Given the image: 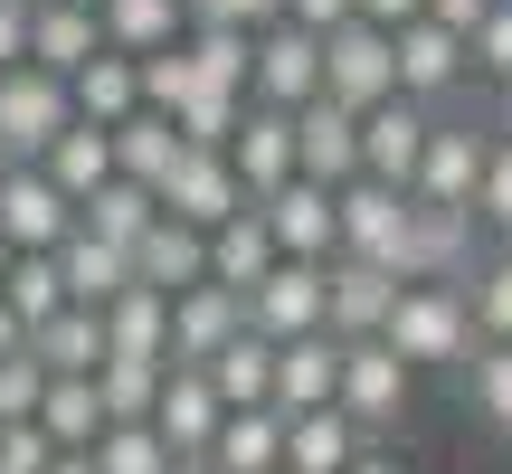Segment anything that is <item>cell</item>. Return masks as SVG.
I'll return each mask as SVG.
<instances>
[{"label": "cell", "mask_w": 512, "mask_h": 474, "mask_svg": "<svg viewBox=\"0 0 512 474\" xmlns=\"http://www.w3.org/2000/svg\"><path fill=\"white\" fill-rule=\"evenodd\" d=\"M76 228V200L48 181L38 162H0V237L10 247H57Z\"/></svg>", "instance_id": "obj_13"}, {"label": "cell", "mask_w": 512, "mask_h": 474, "mask_svg": "<svg viewBox=\"0 0 512 474\" xmlns=\"http://www.w3.org/2000/svg\"><path fill=\"white\" fill-rule=\"evenodd\" d=\"M484 143L494 133H475V124H427V152H418V171H408V200L418 209H465L475 219V181H484Z\"/></svg>", "instance_id": "obj_7"}, {"label": "cell", "mask_w": 512, "mask_h": 474, "mask_svg": "<svg viewBox=\"0 0 512 474\" xmlns=\"http://www.w3.org/2000/svg\"><path fill=\"white\" fill-rule=\"evenodd\" d=\"M285 19L323 38V29H342V19H351V0H285Z\"/></svg>", "instance_id": "obj_50"}, {"label": "cell", "mask_w": 512, "mask_h": 474, "mask_svg": "<svg viewBox=\"0 0 512 474\" xmlns=\"http://www.w3.org/2000/svg\"><path fill=\"white\" fill-rule=\"evenodd\" d=\"M95 29H105V48L152 57V48H171V38L190 29V10L181 0H95Z\"/></svg>", "instance_id": "obj_30"}, {"label": "cell", "mask_w": 512, "mask_h": 474, "mask_svg": "<svg viewBox=\"0 0 512 474\" xmlns=\"http://www.w3.org/2000/svg\"><path fill=\"white\" fill-rule=\"evenodd\" d=\"M256 219H266L275 256H313V266H323V256L342 247V228H332V190L304 181V171H294V181H275L266 200H256Z\"/></svg>", "instance_id": "obj_14"}, {"label": "cell", "mask_w": 512, "mask_h": 474, "mask_svg": "<svg viewBox=\"0 0 512 474\" xmlns=\"http://www.w3.org/2000/svg\"><path fill=\"white\" fill-rule=\"evenodd\" d=\"M86 456H95V474H181L152 418H133V427H105V437H95Z\"/></svg>", "instance_id": "obj_40"}, {"label": "cell", "mask_w": 512, "mask_h": 474, "mask_svg": "<svg viewBox=\"0 0 512 474\" xmlns=\"http://www.w3.org/2000/svg\"><path fill=\"white\" fill-rule=\"evenodd\" d=\"M238 114H247V95H228V86H190L181 105H171V124H181L190 152H219L228 133H238Z\"/></svg>", "instance_id": "obj_42"}, {"label": "cell", "mask_w": 512, "mask_h": 474, "mask_svg": "<svg viewBox=\"0 0 512 474\" xmlns=\"http://www.w3.org/2000/svg\"><path fill=\"white\" fill-rule=\"evenodd\" d=\"M38 389H48V370H38V351H10V361H0V427L38 418Z\"/></svg>", "instance_id": "obj_46"}, {"label": "cell", "mask_w": 512, "mask_h": 474, "mask_svg": "<svg viewBox=\"0 0 512 474\" xmlns=\"http://www.w3.org/2000/svg\"><path fill=\"white\" fill-rule=\"evenodd\" d=\"M38 427H48V446H95V437H105L95 370H48V389H38Z\"/></svg>", "instance_id": "obj_29"}, {"label": "cell", "mask_w": 512, "mask_h": 474, "mask_svg": "<svg viewBox=\"0 0 512 474\" xmlns=\"http://www.w3.org/2000/svg\"><path fill=\"white\" fill-rule=\"evenodd\" d=\"M323 95V38L313 29H294V19H266L256 29V48H247V105H313Z\"/></svg>", "instance_id": "obj_5"}, {"label": "cell", "mask_w": 512, "mask_h": 474, "mask_svg": "<svg viewBox=\"0 0 512 474\" xmlns=\"http://www.w3.org/2000/svg\"><path fill=\"white\" fill-rule=\"evenodd\" d=\"M247 332V294L219 285V275H200V285L171 294V361H209L219 342H238Z\"/></svg>", "instance_id": "obj_16"}, {"label": "cell", "mask_w": 512, "mask_h": 474, "mask_svg": "<svg viewBox=\"0 0 512 474\" xmlns=\"http://www.w3.org/2000/svg\"><path fill=\"white\" fill-rule=\"evenodd\" d=\"M86 10H95V0H86Z\"/></svg>", "instance_id": "obj_57"}, {"label": "cell", "mask_w": 512, "mask_h": 474, "mask_svg": "<svg viewBox=\"0 0 512 474\" xmlns=\"http://www.w3.org/2000/svg\"><path fill=\"white\" fill-rule=\"evenodd\" d=\"M465 67L494 76V86H512V0H494V10L465 29Z\"/></svg>", "instance_id": "obj_45"}, {"label": "cell", "mask_w": 512, "mask_h": 474, "mask_svg": "<svg viewBox=\"0 0 512 474\" xmlns=\"http://www.w3.org/2000/svg\"><path fill=\"white\" fill-rule=\"evenodd\" d=\"M10 256H19V247H10V237H0V275H10Z\"/></svg>", "instance_id": "obj_56"}, {"label": "cell", "mask_w": 512, "mask_h": 474, "mask_svg": "<svg viewBox=\"0 0 512 474\" xmlns=\"http://www.w3.org/2000/svg\"><path fill=\"white\" fill-rule=\"evenodd\" d=\"M219 152H228V171L247 181V200H266L275 181H294V114L285 105H247Z\"/></svg>", "instance_id": "obj_18"}, {"label": "cell", "mask_w": 512, "mask_h": 474, "mask_svg": "<svg viewBox=\"0 0 512 474\" xmlns=\"http://www.w3.org/2000/svg\"><path fill=\"white\" fill-rule=\"evenodd\" d=\"M67 124H76L67 76H48V67H29V57H19V67L0 76V162H38Z\"/></svg>", "instance_id": "obj_4"}, {"label": "cell", "mask_w": 512, "mask_h": 474, "mask_svg": "<svg viewBox=\"0 0 512 474\" xmlns=\"http://www.w3.org/2000/svg\"><path fill=\"white\" fill-rule=\"evenodd\" d=\"M190 19H228V29H266V19H285V0H190Z\"/></svg>", "instance_id": "obj_48"}, {"label": "cell", "mask_w": 512, "mask_h": 474, "mask_svg": "<svg viewBox=\"0 0 512 474\" xmlns=\"http://www.w3.org/2000/svg\"><path fill=\"white\" fill-rule=\"evenodd\" d=\"M399 304V275L370 266V256H323V332L332 342H370Z\"/></svg>", "instance_id": "obj_10"}, {"label": "cell", "mask_w": 512, "mask_h": 474, "mask_svg": "<svg viewBox=\"0 0 512 474\" xmlns=\"http://www.w3.org/2000/svg\"><path fill=\"white\" fill-rule=\"evenodd\" d=\"M181 48H190V67H200V86L247 95V48H256V29H228V19H190V29H181Z\"/></svg>", "instance_id": "obj_36"}, {"label": "cell", "mask_w": 512, "mask_h": 474, "mask_svg": "<svg viewBox=\"0 0 512 474\" xmlns=\"http://www.w3.org/2000/svg\"><path fill=\"white\" fill-rule=\"evenodd\" d=\"M427 124H437V105H418V95L361 105V171L389 181V190H408V171H418V152H427Z\"/></svg>", "instance_id": "obj_11"}, {"label": "cell", "mask_w": 512, "mask_h": 474, "mask_svg": "<svg viewBox=\"0 0 512 474\" xmlns=\"http://www.w3.org/2000/svg\"><path fill=\"white\" fill-rule=\"evenodd\" d=\"M332 389H342V342L332 332H294V342H275V389H266V408H323Z\"/></svg>", "instance_id": "obj_22"}, {"label": "cell", "mask_w": 512, "mask_h": 474, "mask_svg": "<svg viewBox=\"0 0 512 474\" xmlns=\"http://www.w3.org/2000/svg\"><path fill=\"white\" fill-rule=\"evenodd\" d=\"M323 95L332 105H380V95H399V48H389V29H370V19H342V29H323Z\"/></svg>", "instance_id": "obj_6"}, {"label": "cell", "mask_w": 512, "mask_h": 474, "mask_svg": "<svg viewBox=\"0 0 512 474\" xmlns=\"http://www.w3.org/2000/svg\"><path fill=\"white\" fill-rule=\"evenodd\" d=\"M342 474H408V456H399V446H361Z\"/></svg>", "instance_id": "obj_53"}, {"label": "cell", "mask_w": 512, "mask_h": 474, "mask_svg": "<svg viewBox=\"0 0 512 474\" xmlns=\"http://www.w3.org/2000/svg\"><path fill=\"white\" fill-rule=\"evenodd\" d=\"M456 380H465V408L484 418V437H512V342H475L456 361Z\"/></svg>", "instance_id": "obj_34"}, {"label": "cell", "mask_w": 512, "mask_h": 474, "mask_svg": "<svg viewBox=\"0 0 512 474\" xmlns=\"http://www.w3.org/2000/svg\"><path fill=\"white\" fill-rule=\"evenodd\" d=\"M408 219H418V200H408V190H389V181H370V171H351V181L332 190V228H342V247H332V256H370V266L399 275Z\"/></svg>", "instance_id": "obj_3"}, {"label": "cell", "mask_w": 512, "mask_h": 474, "mask_svg": "<svg viewBox=\"0 0 512 474\" xmlns=\"http://www.w3.org/2000/svg\"><path fill=\"white\" fill-rule=\"evenodd\" d=\"M209 275V228H190V219H152L143 237H133V285H152V294H181V285H200Z\"/></svg>", "instance_id": "obj_20"}, {"label": "cell", "mask_w": 512, "mask_h": 474, "mask_svg": "<svg viewBox=\"0 0 512 474\" xmlns=\"http://www.w3.org/2000/svg\"><path fill=\"white\" fill-rule=\"evenodd\" d=\"M200 370H209V389H219L228 408H266V389H275V342H266V332H238V342H219Z\"/></svg>", "instance_id": "obj_33"}, {"label": "cell", "mask_w": 512, "mask_h": 474, "mask_svg": "<svg viewBox=\"0 0 512 474\" xmlns=\"http://www.w3.org/2000/svg\"><path fill=\"white\" fill-rule=\"evenodd\" d=\"M465 275H475V219L465 209H418L408 219L399 285H465Z\"/></svg>", "instance_id": "obj_17"}, {"label": "cell", "mask_w": 512, "mask_h": 474, "mask_svg": "<svg viewBox=\"0 0 512 474\" xmlns=\"http://www.w3.org/2000/svg\"><path fill=\"white\" fill-rule=\"evenodd\" d=\"M0 304L19 313V323H48L57 304H67V275H57V247H19L10 275H0Z\"/></svg>", "instance_id": "obj_37"}, {"label": "cell", "mask_w": 512, "mask_h": 474, "mask_svg": "<svg viewBox=\"0 0 512 474\" xmlns=\"http://www.w3.org/2000/svg\"><path fill=\"white\" fill-rule=\"evenodd\" d=\"M361 446H380V437H361V427H351L332 399H323V408H294V418H285V474H342Z\"/></svg>", "instance_id": "obj_25"}, {"label": "cell", "mask_w": 512, "mask_h": 474, "mask_svg": "<svg viewBox=\"0 0 512 474\" xmlns=\"http://www.w3.org/2000/svg\"><path fill=\"white\" fill-rule=\"evenodd\" d=\"M162 370L171 361H95V399H105V427H133V418H152V399H162Z\"/></svg>", "instance_id": "obj_39"}, {"label": "cell", "mask_w": 512, "mask_h": 474, "mask_svg": "<svg viewBox=\"0 0 512 474\" xmlns=\"http://www.w3.org/2000/svg\"><path fill=\"white\" fill-rule=\"evenodd\" d=\"M181 124H171V114H152V105H133L124 124H114V171H124V181H143L152 200H162V181L171 171H181Z\"/></svg>", "instance_id": "obj_26"}, {"label": "cell", "mask_w": 512, "mask_h": 474, "mask_svg": "<svg viewBox=\"0 0 512 474\" xmlns=\"http://www.w3.org/2000/svg\"><path fill=\"white\" fill-rule=\"evenodd\" d=\"M484 10H494V0H427V19H446V29H456V38H465V29H475V19H484Z\"/></svg>", "instance_id": "obj_52"}, {"label": "cell", "mask_w": 512, "mask_h": 474, "mask_svg": "<svg viewBox=\"0 0 512 474\" xmlns=\"http://www.w3.org/2000/svg\"><path fill=\"white\" fill-rule=\"evenodd\" d=\"M475 228H494L512 247V133L484 143V181H475Z\"/></svg>", "instance_id": "obj_43"}, {"label": "cell", "mask_w": 512, "mask_h": 474, "mask_svg": "<svg viewBox=\"0 0 512 474\" xmlns=\"http://www.w3.org/2000/svg\"><path fill=\"white\" fill-rule=\"evenodd\" d=\"M95 313H105V351H114V361H171V294L124 285L114 304H95Z\"/></svg>", "instance_id": "obj_27"}, {"label": "cell", "mask_w": 512, "mask_h": 474, "mask_svg": "<svg viewBox=\"0 0 512 474\" xmlns=\"http://www.w3.org/2000/svg\"><path fill=\"white\" fill-rule=\"evenodd\" d=\"M247 332H266V342L323 332V266H313V256H275L247 285Z\"/></svg>", "instance_id": "obj_9"}, {"label": "cell", "mask_w": 512, "mask_h": 474, "mask_svg": "<svg viewBox=\"0 0 512 474\" xmlns=\"http://www.w3.org/2000/svg\"><path fill=\"white\" fill-rule=\"evenodd\" d=\"M380 342L399 351L408 370H456L475 351V313H465V285H399Z\"/></svg>", "instance_id": "obj_1"}, {"label": "cell", "mask_w": 512, "mask_h": 474, "mask_svg": "<svg viewBox=\"0 0 512 474\" xmlns=\"http://www.w3.org/2000/svg\"><path fill=\"white\" fill-rule=\"evenodd\" d=\"M389 48H399V95H418V105H446V95L465 86V38L446 29V19H408V29H389Z\"/></svg>", "instance_id": "obj_12"}, {"label": "cell", "mask_w": 512, "mask_h": 474, "mask_svg": "<svg viewBox=\"0 0 512 474\" xmlns=\"http://www.w3.org/2000/svg\"><path fill=\"white\" fill-rule=\"evenodd\" d=\"M38 171H48L67 200H95V190L114 181V124H86V114H76V124L38 152Z\"/></svg>", "instance_id": "obj_28"}, {"label": "cell", "mask_w": 512, "mask_h": 474, "mask_svg": "<svg viewBox=\"0 0 512 474\" xmlns=\"http://www.w3.org/2000/svg\"><path fill=\"white\" fill-rule=\"evenodd\" d=\"M57 275H67V304H114V294L133 285V247H114V237H95L76 219L57 237Z\"/></svg>", "instance_id": "obj_24"}, {"label": "cell", "mask_w": 512, "mask_h": 474, "mask_svg": "<svg viewBox=\"0 0 512 474\" xmlns=\"http://www.w3.org/2000/svg\"><path fill=\"white\" fill-rule=\"evenodd\" d=\"M266 266H275V237H266V219H256V200H247L238 219H219V228H209V275L247 294Z\"/></svg>", "instance_id": "obj_35"}, {"label": "cell", "mask_w": 512, "mask_h": 474, "mask_svg": "<svg viewBox=\"0 0 512 474\" xmlns=\"http://www.w3.org/2000/svg\"><path fill=\"white\" fill-rule=\"evenodd\" d=\"M67 95H76V114H86V124H124V114L143 105V76H133L124 48H95L86 67L67 76Z\"/></svg>", "instance_id": "obj_31"}, {"label": "cell", "mask_w": 512, "mask_h": 474, "mask_svg": "<svg viewBox=\"0 0 512 474\" xmlns=\"http://www.w3.org/2000/svg\"><path fill=\"white\" fill-rule=\"evenodd\" d=\"M29 351H38V370H95L105 361V313L95 304H57L48 323H29Z\"/></svg>", "instance_id": "obj_32"}, {"label": "cell", "mask_w": 512, "mask_h": 474, "mask_svg": "<svg viewBox=\"0 0 512 474\" xmlns=\"http://www.w3.org/2000/svg\"><path fill=\"white\" fill-rule=\"evenodd\" d=\"M427 0H351V19H370V29H408Z\"/></svg>", "instance_id": "obj_51"}, {"label": "cell", "mask_w": 512, "mask_h": 474, "mask_svg": "<svg viewBox=\"0 0 512 474\" xmlns=\"http://www.w3.org/2000/svg\"><path fill=\"white\" fill-rule=\"evenodd\" d=\"M10 351H29V323H19V313L0 304V361H10Z\"/></svg>", "instance_id": "obj_54"}, {"label": "cell", "mask_w": 512, "mask_h": 474, "mask_svg": "<svg viewBox=\"0 0 512 474\" xmlns=\"http://www.w3.org/2000/svg\"><path fill=\"white\" fill-rule=\"evenodd\" d=\"M133 76H143V105H152V114H171L190 86H200V67H190L181 38H171V48H152V57H133Z\"/></svg>", "instance_id": "obj_44"}, {"label": "cell", "mask_w": 512, "mask_h": 474, "mask_svg": "<svg viewBox=\"0 0 512 474\" xmlns=\"http://www.w3.org/2000/svg\"><path fill=\"white\" fill-rule=\"evenodd\" d=\"M48 474H95V456H86V446H57V456H48Z\"/></svg>", "instance_id": "obj_55"}, {"label": "cell", "mask_w": 512, "mask_h": 474, "mask_svg": "<svg viewBox=\"0 0 512 474\" xmlns=\"http://www.w3.org/2000/svg\"><path fill=\"white\" fill-rule=\"evenodd\" d=\"M76 219H86L95 237H114V247H133V237H143L152 219H162V200H152L143 181H124V171H114V181L95 190V200H76Z\"/></svg>", "instance_id": "obj_38"}, {"label": "cell", "mask_w": 512, "mask_h": 474, "mask_svg": "<svg viewBox=\"0 0 512 474\" xmlns=\"http://www.w3.org/2000/svg\"><path fill=\"white\" fill-rule=\"evenodd\" d=\"M162 209H171V219H190V228H219V219H238V209H247V181L228 171V152H181V171L162 181Z\"/></svg>", "instance_id": "obj_19"}, {"label": "cell", "mask_w": 512, "mask_h": 474, "mask_svg": "<svg viewBox=\"0 0 512 474\" xmlns=\"http://www.w3.org/2000/svg\"><path fill=\"white\" fill-rule=\"evenodd\" d=\"M408 399H418V370L399 361V351L370 332V342H342V389H332V408H342L361 437H380V446H399V427H408Z\"/></svg>", "instance_id": "obj_2"}, {"label": "cell", "mask_w": 512, "mask_h": 474, "mask_svg": "<svg viewBox=\"0 0 512 474\" xmlns=\"http://www.w3.org/2000/svg\"><path fill=\"white\" fill-rule=\"evenodd\" d=\"M48 456H57V446H48V427H38V418L0 427V474H48Z\"/></svg>", "instance_id": "obj_47"}, {"label": "cell", "mask_w": 512, "mask_h": 474, "mask_svg": "<svg viewBox=\"0 0 512 474\" xmlns=\"http://www.w3.org/2000/svg\"><path fill=\"white\" fill-rule=\"evenodd\" d=\"M95 48H105V29H95V10H86V0H29V67L76 76Z\"/></svg>", "instance_id": "obj_23"}, {"label": "cell", "mask_w": 512, "mask_h": 474, "mask_svg": "<svg viewBox=\"0 0 512 474\" xmlns=\"http://www.w3.org/2000/svg\"><path fill=\"white\" fill-rule=\"evenodd\" d=\"M29 57V0H0V76Z\"/></svg>", "instance_id": "obj_49"}, {"label": "cell", "mask_w": 512, "mask_h": 474, "mask_svg": "<svg viewBox=\"0 0 512 474\" xmlns=\"http://www.w3.org/2000/svg\"><path fill=\"white\" fill-rule=\"evenodd\" d=\"M200 474H285V408H228Z\"/></svg>", "instance_id": "obj_21"}, {"label": "cell", "mask_w": 512, "mask_h": 474, "mask_svg": "<svg viewBox=\"0 0 512 474\" xmlns=\"http://www.w3.org/2000/svg\"><path fill=\"white\" fill-rule=\"evenodd\" d=\"M465 313H475V342H512V247L503 256H475V275H465Z\"/></svg>", "instance_id": "obj_41"}, {"label": "cell", "mask_w": 512, "mask_h": 474, "mask_svg": "<svg viewBox=\"0 0 512 474\" xmlns=\"http://www.w3.org/2000/svg\"><path fill=\"white\" fill-rule=\"evenodd\" d=\"M294 171L323 190H342L351 171H361V114L332 105V95H313V105H294Z\"/></svg>", "instance_id": "obj_15"}, {"label": "cell", "mask_w": 512, "mask_h": 474, "mask_svg": "<svg viewBox=\"0 0 512 474\" xmlns=\"http://www.w3.org/2000/svg\"><path fill=\"white\" fill-rule=\"evenodd\" d=\"M219 418H228V399L209 389V370L200 361H171L162 370V399H152V427H162V446H171V465H181V474H200Z\"/></svg>", "instance_id": "obj_8"}]
</instances>
